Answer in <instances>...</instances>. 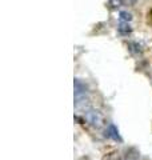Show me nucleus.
Listing matches in <instances>:
<instances>
[{
    "label": "nucleus",
    "instance_id": "39448f33",
    "mask_svg": "<svg viewBox=\"0 0 152 160\" xmlns=\"http://www.w3.org/2000/svg\"><path fill=\"white\" fill-rule=\"evenodd\" d=\"M111 4H112V7H119L120 0H111Z\"/></svg>",
    "mask_w": 152,
    "mask_h": 160
},
{
    "label": "nucleus",
    "instance_id": "7ed1b4c3",
    "mask_svg": "<svg viewBox=\"0 0 152 160\" xmlns=\"http://www.w3.org/2000/svg\"><path fill=\"white\" fill-rule=\"evenodd\" d=\"M120 20L121 22H125V23H128L131 19H132V15H131L129 12H125V11H121L120 12Z\"/></svg>",
    "mask_w": 152,
    "mask_h": 160
},
{
    "label": "nucleus",
    "instance_id": "f257e3e1",
    "mask_svg": "<svg viewBox=\"0 0 152 160\" xmlns=\"http://www.w3.org/2000/svg\"><path fill=\"white\" fill-rule=\"evenodd\" d=\"M87 119H88V122L92 124V126H100V123H101V116L100 115L96 112V111H91V112H88V115H87Z\"/></svg>",
    "mask_w": 152,
    "mask_h": 160
},
{
    "label": "nucleus",
    "instance_id": "f03ea898",
    "mask_svg": "<svg viewBox=\"0 0 152 160\" xmlns=\"http://www.w3.org/2000/svg\"><path fill=\"white\" fill-rule=\"evenodd\" d=\"M107 136L111 138V139H114L115 142H121V138H120V135H119V131L115 127V124H109V126H108V133H107Z\"/></svg>",
    "mask_w": 152,
    "mask_h": 160
},
{
    "label": "nucleus",
    "instance_id": "20e7f679",
    "mask_svg": "<svg viewBox=\"0 0 152 160\" xmlns=\"http://www.w3.org/2000/svg\"><path fill=\"white\" fill-rule=\"evenodd\" d=\"M119 31H120V33H124V35L129 33L131 32V28L128 26V23H127V24H120V26H119Z\"/></svg>",
    "mask_w": 152,
    "mask_h": 160
}]
</instances>
